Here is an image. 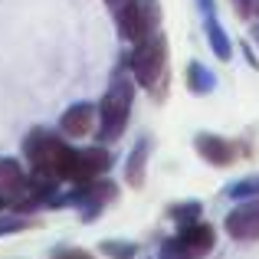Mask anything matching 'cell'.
Returning a JSON list of instances; mask_svg holds the SVG:
<instances>
[{
  "mask_svg": "<svg viewBox=\"0 0 259 259\" xmlns=\"http://www.w3.org/2000/svg\"><path fill=\"white\" fill-rule=\"evenodd\" d=\"M53 259H92V256H89L85 249H59Z\"/></svg>",
  "mask_w": 259,
  "mask_h": 259,
  "instance_id": "obj_20",
  "label": "cell"
},
{
  "mask_svg": "<svg viewBox=\"0 0 259 259\" xmlns=\"http://www.w3.org/2000/svg\"><path fill=\"white\" fill-rule=\"evenodd\" d=\"M4 210H10V200H7V197L0 194V213H4Z\"/></svg>",
  "mask_w": 259,
  "mask_h": 259,
  "instance_id": "obj_22",
  "label": "cell"
},
{
  "mask_svg": "<svg viewBox=\"0 0 259 259\" xmlns=\"http://www.w3.org/2000/svg\"><path fill=\"white\" fill-rule=\"evenodd\" d=\"M240 46H243V56H246V63H249V66H253V69H256V66H259V59H256L253 46H249V43H240Z\"/></svg>",
  "mask_w": 259,
  "mask_h": 259,
  "instance_id": "obj_21",
  "label": "cell"
},
{
  "mask_svg": "<svg viewBox=\"0 0 259 259\" xmlns=\"http://www.w3.org/2000/svg\"><path fill=\"white\" fill-rule=\"evenodd\" d=\"M99 253H105L108 259H138L141 246L135 240H102Z\"/></svg>",
  "mask_w": 259,
  "mask_h": 259,
  "instance_id": "obj_16",
  "label": "cell"
},
{
  "mask_svg": "<svg viewBox=\"0 0 259 259\" xmlns=\"http://www.w3.org/2000/svg\"><path fill=\"white\" fill-rule=\"evenodd\" d=\"M125 66L132 72L135 85L164 99V92H167V36L161 30H154L151 36L132 43V50L125 56Z\"/></svg>",
  "mask_w": 259,
  "mask_h": 259,
  "instance_id": "obj_3",
  "label": "cell"
},
{
  "mask_svg": "<svg viewBox=\"0 0 259 259\" xmlns=\"http://www.w3.org/2000/svg\"><path fill=\"white\" fill-rule=\"evenodd\" d=\"M233 4H236V10H240L243 17L259 20V0H233Z\"/></svg>",
  "mask_w": 259,
  "mask_h": 259,
  "instance_id": "obj_19",
  "label": "cell"
},
{
  "mask_svg": "<svg viewBox=\"0 0 259 259\" xmlns=\"http://www.w3.org/2000/svg\"><path fill=\"white\" fill-rule=\"evenodd\" d=\"M115 200H118V184L108 181V177H95L89 184H72V190H66V207H76L82 223L99 220Z\"/></svg>",
  "mask_w": 259,
  "mask_h": 259,
  "instance_id": "obj_6",
  "label": "cell"
},
{
  "mask_svg": "<svg viewBox=\"0 0 259 259\" xmlns=\"http://www.w3.org/2000/svg\"><path fill=\"white\" fill-rule=\"evenodd\" d=\"M30 227H33L30 213H17V210L7 213L4 210V217H0V240H4V236H17V233H23V230H30Z\"/></svg>",
  "mask_w": 259,
  "mask_h": 259,
  "instance_id": "obj_17",
  "label": "cell"
},
{
  "mask_svg": "<svg viewBox=\"0 0 259 259\" xmlns=\"http://www.w3.org/2000/svg\"><path fill=\"white\" fill-rule=\"evenodd\" d=\"M115 26H118L125 43H138V39L151 36L161 30V4L158 0H118L112 7Z\"/></svg>",
  "mask_w": 259,
  "mask_h": 259,
  "instance_id": "obj_5",
  "label": "cell"
},
{
  "mask_svg": "<svg viewBox=\"0 0 259 259\" xmlns=\"http://www.w3.org/2000/svg\"><path fill=\"white\" fill-rule=\"evenodd\" d=\"M184 82H187V92L210 95V92H217V72L210 69V66H203L200 59H190L187 72H184Z\"/></svg>",
  "mask_w": 259,
  "mask_h": 259,
  "instance_id": "obj_14",
  "label": "cell"
},
{
  "mask_svg": "<svg viewBox=\"0 0 259 259\" xmlns=\"http://www.w3.org/2000/svg\"><path fill=\"white\" fill-rule=\"evenodd\" d=\"M223 230L236 243H256L259 240V197H253V200H236V207L223 220Z\"/></svg>",
  "mask_w": 259,
  "mask_h": 259,
  "instance_id": "obj_8",
  "label": "cell"
},
{
  "mask_svg": "<svg viewBox=\"0 0 259 259\" xmlns=\"http://www.w3.org/2000/svg\"><path fill=\"white\" fill-rule=\"evenodd\" d=\"M92 128H95V105L92 102H76V105H69L59 115L56 132L63 138H85Z\"/></svg>",
  "mask_w": 259,
  "mask_h": 259,
  "instance_id": "obj_12",
  "label": "cell"
},
{
  "mask_svg": "<svg viewBox=\"0 0 259 259\" xmlns=\"http://www.w3.org/2000/svg\"><path fill=\"white\" fill-rule=\"evenodd\" d=\"M203 213V203L200 200H181V203H171L167 207V217L181 227V223H190V220H200Z\"/></svg>",
  "mask_w": 259,
  "mask_h": 259,
  "instance_id": "obj_18",
  "label": "cell"
},
{
  "mask_svg": "<svg viewBox=\"0 0 259 259\" xmlns=\"http://www.w3.org/2000/svg\"><path fill=\"white\" fill-rule=\"evenodd\" d=\"M253 39H256V46H259V23H253Z\"/></svg>",
  "mask_w": 259,
  "mask_h": 259,
  "instance_id": "obj_23",
  "label": "cell"
},
{
  "mask_svg": "<svg viewBox=\"0 0 259 259\" xmlns=\"http://www.w3.org/2000/svg\"><path fill=\"white\" fill-rule=\"evenodd\" d=\"M105 4H108V7H115V4H118V0H105Z\"/></svg>",
  "mask_w": 259,
  "mask_h": 259,
  "instance_id": "obj_24",
  "label": "cell"
},
{
  "mask_svg": "<svg viewBox=\"0 0 259 259\" xmlns=\"http://www.w3.org/2000/svg\"><path fill=\"white\" fill-rule=\"evenodd\" d=\"M217 246V230L203 220L181 223L174 236L158 246V259H203Z\"/></svg>",
  "mask_w": 259,
  "mask_h": 259,
  "instance_id": "obj_4",
  "label": "cell"
},
{
  "mask_svg": "<svg viewBox=\"0 0 259 259\" xmlns=\"http://www.w3.org/2000/svg\"><path fill=\"white\" fill-rule=\"evenodd\" d=\"M30 190V171L17 158H0V194L13 203H20Z\"/></svg>",
  "mask_w": 259,
  "mask_h": 259,
  "instance_id": "obj_11",
  "label": "cell"
},
{
  "mask_svg": "<svg viewBox=\"0 0 259 259\" xmlns=\"http://www.w3.org/2000/svg\"><path fill=\"white\" fill-rule=\"evenodd\" d=\"M132 105H135V79L128 72L125 59L118 63L112 82H108L102 102L95 105V138L99 145H115V141L125 135L128 118H132Z\"/></svg>",
  "mask_w": 259,
  "mask_h": 259,
  "instance_id": "obj_1",
  "label": "cell"
},
{
  "mask_svg": "<svg viewBox=\"0 0 259 259\" xmlns=\"http://www.w3.org/2000/svg\"><path fill=\"white\" fill-rule=\"evenodd\" d=\"M148 158H151V138L141 135L135 141V148L128 151V161H125V181L132 184L135 190L145 187V177H148Z\"/></svg>",
  "mask_w": 259,
  "mask_h": 259,
  "instance_id": "obj_13",
  "label": "cell"
},
{
  "mask_svg": "<svg viewBox=\"0 0 259 259\" xmlns=\"http://www.w3.org/2000/svg\"><path fill=\"white\" fill-rule=\"evenodd\" d=\"M23 158L30 164V174L50 177V181H69L72 164H76V148L50 128H33L23 138Z\"/></svg>",
  "mask_w": 259,
  "mask_h": 259,
  "instance_id": "obj_2",
  "label": "cell"
},
{
  "mask_svg": "<svg viewBox=\"0 0 259 259\" xmlns=\"http://www.w3.org/2000/svg\"><path fill=\"white\" fill-rule=\"evenodd\" d=\"M115 164V154L105 145L95 148H76V164H72V177L69 184H89L95 177H105Z\"/></svg>",
  "mask_w": 259,
  "mask_h": 259,
  "instance_id": "obj_9",
  "label": "cell"
},
{
  "mask_svg": "<svg viewBox=\"0 0 259 259\" xmlns=\"http://www.w3.org/2000/svg\"><path fill=\"white\" fill-rule=\"evenodd\" d=\"M197 7H200V13H203V33H207V43H210V50H213V56L220 59V63H230V59H233V43H230L220 17H217L213 0H197Z\"/></svg>",
  "mask_w": 259,
  "mask_h": 259,
  "instance_id": "obj_10",
  "label": "cell"
},
{
  "mask_svg": "<svg viewBox=\"0 0 259 259\" xmlns=\"http://www.w3.org/2000/svg\"><path fill=\"white\" fill-rule=\"evenodd\" d=\"M223 197H230V200H253V197H259V174H249V177H240V181L227 184Z\"/></svg>",
  "mask_w": 259,
  "mask_h": 259,
  "instance_id": "obj_15",
  "label": "cell"
},
{
  "mask_svg": "<svg viewBox=\"0 0 259 259\" xmlns=\"http://www.w3.org/2000/svg\"><path fill=\"white\" fill-rule=\"evenodd\" d=\"M194 151L200 154V161H207L210 167H230V164H236V158L243 154V141L223 138V135H213V132H200L194 138Z\"/></svg>",
  "mask_w": 259,
  "mask_h": 259,
  "instance_id": "obj_7",
  "label": "cell"
}]
</instances>
